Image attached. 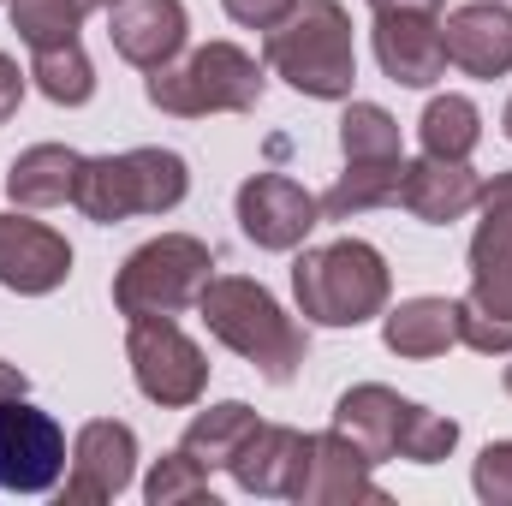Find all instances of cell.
<instances>
[{"label":"cell","instance_id":"6da1fadb","mask_svg":"<svg viewBox=\"0 0 512 506\" xmlns=\"http://www.w3.org/2000/svg\"><path fill=\"white\" fill-rule=\"evenodd\" d=\"M197 316H203V328H209L227 352H239L262 381L286 387V381L298 376L310 340H304V328L274 304L268 286H256L245 274H215V280L203 286V298H197Z\"/></svg>","mask_w":512,"mask_h":506},{"label":"cell","instance_id":"7a4b0ae2","mask_svg":"<svg viewBox=\"0 0 512 506\" xmlns=\"http://www.w3.org/2000/svg\"><path fill=\"white\" fill-rule=\"evenodd\" d=\"M262 60L274 78H286L298 96L316 102H346L358 84V48H352V18L340 0H298L292 18H280L262 36Z\"/></svg>","mask_w":512,"mask_h":506},{"label":"cell","instance_id":"3957f363","mask_svg":"<svg viewBox=\"0 0 512 506\" xmlns=\"http://www.w3.org/2000/svg\"><path fill=\"white\" fill-rule=\"evenodd\" d=\"M191 191V167L173 149H126V155H90L78 167L72 203L96 227H120L131 215H173Z\"/></svg>","mask_w":512,"mask_h":506},{"label":"cell","instance_id":"277c9868","mask_svg":"<svg viewBox=\"0 0 512 506\" xmlns=\"http://www.w3.org/2000/svg\"><path fill=\"white\" fill-rule=\"evenodd\" d=\"M334 429H340L346 441H358V447L370 453V465H387V459L441 465V459L459 447V423H453V417L399 399V393L382 387V381L346 387L340 405H334Z\"/></svg>","mask_w":512,"mask_h":506},{"label":"cell","instance_id":"5b68a950","mask_svg":"<svg viewBox=\"0 0 512 506\" xmlns=\"http://www.w3.org/2000/svg\"><path fill=\"white\" fill-rule=\"evenodd\" d=\"M292 292H298V310L304 322L316 328H364L370 316L387 310V262L376 245L364 239H334L322 251H304L292 262Z\"/></svg>","mask_w":512,"mask_h":506},{"label":"cell","instance_id":"8992f818","mask_svg":"<svg viewBox=\"0 0 512 506\" xmlns=\"http://www.w3.org/2000/svg\"><path fill=\"white\" fill-rule=\"evenodd\" d=\"M149 108L173 120H209V114H251L262 102V66L239 42H203L185 60H167L143 84Z\"/></svg>","mask_w":512,"mask_h":506},{"label":"cell","instance_id":"52a82bcc","mask_svg":"<svg viewBox=\"0 0 512 506\" xmlns=\"http://www.w3.org/2000/svg\"><path fill=\"white\" fill-rule=\"evenodd\" d=\"M215 280V251L191 233H161L120 262L114 274V310L126 322L143 316H185L197 310L203 286Z\"/></svg>","mask_w":512,"mask_h":506},{"label":"cell","instance_id":"ba28073f","mask_svg":"<svg viewBox=\"0 0 512 506\" xmlns=\"http://www.w3.org/2000/svg\"><path fill=\"white\" fill-rule=\"evenodd\" d=\"M126 358H131V381L149 405L161 411H191L209 387V358L203 346L173 322V316H143L131 322L126 334Z\"/></svg>","mask_w":512,"mask_h":506},{"label":"cell","instance_id":"9c48e42d","mask_svg":"<svg viewBox=\"0 0 512 506\" xmlns=\"http://www.w3.org/2000/svg\"><path fill=\"white\" fill-rule=\"evenodd\" d=\"M66 429L36 411L24 393L0 399V489L6 495H48L66 477Z\"/></svg>","mask_w":512,"mask_h":506},{"label":"cell","instance_id":"30bf717a","mask_svg":"<svg viewBox=\"0 0 512 506\" xmlns=\"http://www.w3.org/2000/svg\"><path fill=\"white\" fill-rule=\"evenodd\" d=\"M137 471V435L131 423L96 417L72 435V459H66V506H102L120 501Z\"/></svg>","mask_w":512,"mask_h":506},{"label":"cell","instance_id":"8fae6325","mask_svg":"<svg viewBox=\"0 0 512 506\" xmlns=\"http://www.w3.org/2000/svg\"><path fill=\"white\" fill-rule=\"evenodd\" d=\"M316 221H322V203L286 173H256L239 185V227L256 251H298Z\"/></svg>","mask_w":512,"mask_h":506},{"label":"cell","instance_id":"7c38bea8","mask_svg":"<svg viewBox=\"0 0 512 506\" xmlns=\"http://www.w3.org/2000/svg\"><path fill=\"white\" fill-rule=\"evenodd\" d=\"M376 465H370V453L358 447V441H346L340 429H328V435H310V453H304V477H298V489H292V501L298 506H352V501H370L382 506V483L370 477Z\"/></svg>","mask_w":512,"mask_h":506},{"label":"cell","instance_id":"4fadbf2b","mask_svg":"<svg viewBox=\"0 0 512 506\" xmlns=\"http://www.w3.org/2000/svg\"><path fill=\"white\" fill-rule=\"evenodd\" d=\"M72 274V245L30 221V215H0V286L18 298H42L54 286H66Z\"/></svg>","mask_w":512,"mask_h":506},{"label":"cell","instance_id":"5bb4252c","mask_svg":"<svg viewBox=\"0 0 512 506\" xmlns=\"http://www.w3.org/2000/svg\"><path fill=\"white\" fill-rule=\"evenodd\" d=\"M376 60L393 84L429 90L435 78H447L441 18L435 12H376Z\"/></svg>","mask_w":512,"mask_h":506},{"label":"cell","instance_id":"9a60e30c","mask_svg":"<svg viewBox=\"0 0 512 506\" xmlns=\"http://www.w3.org/2000/svg\"><path fill=\"white\" fill-rule=\"evenodd\" d=\"M441 42H447V66H459L465 78H507L512 72V12L501 0L453 6L441 24Z\"/></svg>","mask_w":512,"mask_h":506},{"label":"cell","instance_id":"2e32d148","mask_svg":"<svg viewBox=\"0 0 512 506\" xmlns=\"http://www.w3.org/2000/svg\"><path fill=\"white\" fill-rule=\"evenodd\" d=\"M185 30H191L185 0H120V6H108V42H114V54L131 60V66H143V72L179 60Z\"/></svg>","mask_w":512,"mask_h":506},{"label":"cell","instance_id":"e0dca14e","mask_svg":"<svg viewBox=\"0 0 512 506\" xmlns=\"http://www.w3.org/2000/svg\"><path fill=\"white\" fill-rule=\"evenodd\" d=\"M483 197V173L471 161H447V155H423V161H405V179H399V209L429 221V227H447V221H465Z\"/></svg>","mask_w":512,"mask_h":506},{"label":"cell","instance_id":"ac0fdd59","mask_svg":"<svg viewBox=\"0 0 512 506\" xmlns=\"http://www.w3.org/2000/svg\"><path fill=\"white\" fill-rule=\"evenodd\" d=\"M304 453H310V435L304 429H286V423H262L245 453L233 459V477L245 495H262V501H292L298 477H304Z\"/></svg>","mask_w":512,"mask_h":506},{"label":"cell","instance_id":"d6986e66","mask_svg":"<svg viewBox=\"0 0 512 506\" xmlns=\"http://www.w3.org/2000/svg\"><path fill=\"white\" fill-rule=\"evenodd\" d=\"M382 340L393 358H441L459 346V298H405L399 310H387Z\"/></svg>","mask_w":512,"mask_h":506},{"label":"cell","instance_id":"ffe728a7","mask_svg":"<svg viewBox=\"0 0 512 506\" xmlns=\"http://www.w3.org/2000/svg\"><path fill=\"white\" fill-rule=\"evenodd\" d=\"M78 167H84L78 149H66V143H36V149H24V155L6 167V197H12L18 209H54V203H72V191H78Z\"/></svg>","mask_w":512,"mask_h":506},{"label":"cell","instance_id":"44dd1931","mask_svg":"<svg viewBox=\"0 0 512 506\" xmlns=\"http://www.w3.org/2000/svg\"><path fill=\"white\" fill-rule=\"evenodd\" d=\"M256 429H262V417H256L245 399H221V405H209V411H197L185 423V441L179 447L203 471H233V459L245 453V441H251Z\"/></svg>","mask_w":512,"mask_h":506},{"label":"cell","instance_id":"7402d4cb","mask_svg":"<svg viewBox=\"0 0 512 506\" xmlns=\"http://www.w3.org/2000/svg\"><path fill=\"white\" fill-rule=\"evenodd\" d=\"M399 179H405V155L399 161H346V173L316 203H322L328 221H352V215H370V209L399 203Z\"/></svg>","mask_w":512,"mask_h":506},{"label":"cell","instance_id":"603a6c76","mask_svg":"<svg viewBox=\"0 0 512 506\" xmlns=\"http://www.w3.org/2000/svg\"><path fill=\"white\" fill-rule=\"evenodd\" d=\"M423 155H447V161H471V149L483 143V114L471 96H435L417 120Z\"/></svg>","mask_w":512,"mask_h":506},{"label":"cell","instance_id":"cb8c5ba5","mask_svg":"<svg viewBox=\"0 0 512 506\" xmlns=\"http://www.w3.org/2000/svg\"><path fill=\"white\" fill-rule=\"evenodd\" d=\"M30 78L54 108H84L96 96V66L84 54V42H60V48H36L30 54Z\"/></svg>","mask_w":512,"mask_h":506},{"label":"cell","instance_id":"d4e9b609","mask_svg":"<svg viewBox=\"0 0 512 506\" xmlns=\"http://www.w3.org/2000/svg\"><path fill=\"white\" fill-rule=\"evenodd\" d=\"M477 209H483V221H477V233H471V274L512 262V173L483 179Z\"/></svg>","mask_w":512,"mask_h":506},{"label":"cell","instance_id":"484cf974","mask_svg":"<svg viewBox=\"0 0 512 506\" xmlns=\"http://www.w3.org/2000/svg\"><path fill=\"white\" fill-rule=\"evenodd\" d=\"M6 12H12V30L30 54L78 42V30H84V0H6Z\"/></svg>","mask_w":512,"mask_h":506},{"label":"cell","instance_id":"4316f807","mask_svg":"<svg viewBox=\"0 0 512 506\" xmlns=\"http://www.w3.org/2000/svg\"><path fill=\"white\" fill-rule=\"evenodd\" d=\"M340 149H346V161H399L405 155L399 120L376 102H352L346 120H340Z\"/></svg>","mask_w":512,"mask_h":506},{"label":"cell","instance_id":"83f0119b","mask_svg":"<svg viewBox=\"0 0 512 506\" xmlns=\"http://www.w3.org/2000/svg\"><path fill=\"white\" fill-rule=\"evenodd\" d=\"M143 501H149V506L209 501V471H203L185 447H173V453H161V459H155V471H149V483H143Z\"/></svg>","mask_w":512,"mask_h":506},{"label":"cell","instance_id":"f1b7e54d","mask_svg":"<svg viewBox=\"0 0 512 506\" xmlns=\"http://www.w3.org/2000/svg\"><path fill=\"white\" fill-rule=\"evenodd\" d=\"M471 489H477V501H489V506H512V441H489L477 453Z\"/></svg>","mask_w":512,"mask_h":506},{"label":"cell","instance_id":"f546056e","mask_svg":"<svg viewBox=\"0 0 512 506\" xmlns=\"http://www.w3.org/2000/svg\"><path fill=\"white\" fill-rule=\"evenodd\" d=\"M465 304L483 310V316H495V322H512V262H501V268H477Z\"/></svg>","mask_w":512,"mask_h":506},{"label":"cell","instance_id":"4dcf8cb0","mask_svg":"<svg viewBox=\"0 0 512 506\" xmlns=\"http://www.w3.org/2000/svg\"><path fill=\"white\" fill-rule=\"evenodd\" d=\"M221 6H227V18L245 24V30H274L280 18H292L298 0H221Z\"/></svg>","mask_w":512,"mask_h":506},{"label":"cell","instance_id":"1f68e13d","mask_svg":"<svg viewBox=\"0 0 512 506\" xmlns=\"http://www.w3.org/2000/svg\"><path fill=\"white\" fill-rule=\"evenodd\" d=\"M18 102H24V72H18L12 54H0V126L18 114Z\"/></svg>","mask_w":512,"mask_h":506},{"label":"cell","instance_id":"d6a6232c","mask_svg":"<svg viewBox=\"0 0 512 506\" xmlns=\"http://www.w3.org/2000/svg\"><path fill=\"white\" fill-rule=\"evenodd\" d=\"M12 393H30V376H24L18 364H6V358H0V399H12Z\"/></svg>","mask_w":512,"mask_h":506},{"label":"cell","instance_id":"836d02e7","mask_svg":"<svg viewBox=\"0 0 512 506\" xmlns=\"http://www.w3.org/2000/svg\"><path fill=\"white\" fill-rule=\"evenodd\" d=\"M376 12H441V0H370Z\"/></svg>","mask_w":512,"mask_h":506},{"label":"cell","instance_id":"e575fe53","mask_svg":"<svg viewBox=\"0 0 512 506\" xmlns=\"http://www.w3.org/2000/svg\"><path fill=\"white\" fill-rule=\"evenodd\" d=\"M108 6H120V0H84V12H108Z\"/></svg>","mask_w":512,"mask_h":506},{"label":"cell","instance_id":"d590c367","mask_svg":"<svg viewBox=\"0 0 512 506\" xmlns=\"http://www.w3.org/2000/svg\"><path fill=\"white\" fill-rule=\"evenodd\" d=\"M501 126H507V137H512V102H507V114H501Z\"/></svg>","mask_w":512,"mask_h":506},{"label":"cell","instance_id":"8d00e7d4","mask_svg":"<svg viewBox=\"0 0 512 506\" xmlns=\"http://www.w3.org/2000/svg\"><path fill=\"white\" fill-rule=\"evenodd\" d=\"M507 393H512V364H507Z\"/></svg>","mask_w":512,"mask_h":506}]
</instances>
